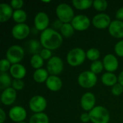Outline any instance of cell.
I'll list each match as a JSON object with an SVG mask.
<instances>
[{"label":"cell","mask_w":123,"mask_h":123,"mask_svg":"<svg viewBox=\"0 0 123 123\" xmlns=\"http://www.w3.org/2000/svg\"><path fill=\"white\" fill-rule=\"evenodd\" d=\"M12 81L11 76L7 73H1L0 75V89H6L12 86Z\"/></svg>","instance_id":"obj_26"},{"label":"cell","mask_w":123,"mask_h":123,"mask_svg":"<svg viewBox=\"0 0 123 123\" xmlns=\"http://www.w3.org/2000/svg\"><path fill=\"white\" fill-rule=\"evenodd\" d=\"M99 56H100V52L97 48H92L89 49L86 51V58L89 60L92 61L93 62L98 61V58H99Z\"/></svg>","instance_id":"obj_30"},{"label":"cell","mask_w":123,"mask_h":123,"mask_svg":"<svg viewBox=\"0 0 123 123\" xmlns=\"http://www.w3.org/2000/svg\"><path fill=\"white\" fill-rule=\"evenodd\" d=\"M96 103V98L94 94L91 92L85 93L81 99V107L85 111H91Z\"/></svg>","instance_id":"obj_15"},{"label":"cell","mask_w":123,"mask_h":123,"mask_svg":"<svg viewBox=\"0 0 123 123\" xmlns=\"http://www.w3.org/2000/svg\"><path fill=\"white\" fill-rule=\"evenodd\" d=\"M111 19L110 16L105 13H99L96 14L92 19L93 25L97 29H106L110 27L111 24Z\"/></svg>","instance_id":"obj_11"},{"label":"cell","mask_w":123,"mask_h":123,"mask_svg":"<svg viewBox=\"0 0 123 123\" xmlns=\"http://www.w3.org/2000/svg\"><path fill=\"white\" fill-rule=\"evenodd\" d=\"M104 68L107 72L112 73L115 71L119 66L117 58L113 54H107L103 59Z\"/></svg>","instance_id":"obj_14"},{"label":"cell","mask_w":123,"mask_h":123,"mask_svg":"<svg viewBox=\"0 0 123 123\" xmlns=\"http://www.w3.org/2000/svg\"><path fill=\"white\" fill-rule=\"evenodd\" d=\"M118 81H119V84H120L123 86V71H122L120 72V74H119V76H118Z\"/></svg>","instance_id":"obj_43"},{"label":"cell","mask_w":123,"mask_h":123,"mask_svg":"<svg viewBox=\"0 0 123 123\" xmlns=\"http://www.w3.org/2000/svg\"><path fill=\"white\" fill-rule=\"evenodd\" d=\"M11 63L6 58H3L0 61V71L1 73H6L11 68Z\"/></svg>","instance_id":"obj_33"},{"label":"cell","mask_w":123,"mask_h":123,"mask_svg":"<svg viewBox=\"0 0 123 123\" xmlns=\"http://www.w3.org/2000/svg\"><path fill=\"white\" fill-rule=\"evenodd\" d=\"M9 117L15 123H21L26 119L27 112L25 109L21 106H14L9 111Z\"/></svg>","instance_id":"obj_12"},{"label":"cell","mask_w":123,"mask_h":123,"mask_svg":"<svg viewBox=\"0 0 123 123\" xmlns=\"http://www.w3.org/2000/svg\"><path fill=\"white\" fill-rule=\"evenodd\" d=\"M10 4L6 3L0 4V22H4L9 20L12 16L14 11Z\"/></svg>","instance_id":"obj_19"},{"label":"cell","mask_w":123,"mask_h":123,"mask_svg":"<svg viewBox=\"0 0 123 123\" xmlns=\"http://www.w3.org/2000/svg\"><path fill=\"white\" fill-rule=\"evenodd\" d=\"M97 81V77L95 74L91 71H85L78 76L79 84L84 89H90L94 87Z\"/></svg>","instance_id":"obj_5"},{"label":"cell","mask_w":123,"mask_h":123,"mask_svg":"<svg viewBox=\"0 0 123 123\" xmlns=\"http://www.w3.org/2000/svg\"><path fill=\"white\" fill-rule=\"evenodd\" d=\"M102 84L107 86H113L118 81V78L113 73L107 72L102 76L101 78Z\"/></svg>","instance_id":"obj_21"},{"label":"cell","mask_w":123,"mask_h":123,"mask_svg":"<svg viewBox=\"0 0 123 123\" xmlns=\"http://www.w3.org/2000/svg\"><path fill=\"white\" fill-rule=\"evenodd\" d=\"M25 55V51L23 48L18 45H14L10 46L6 51V59L12 64L19 63Z\"/></svg>","instance_id":"obj_6"},{"label":"cell","mask_w":123,"mask_h":123,"mask_svg":"<svg viewBox=\"0 0 123 123\" xmlns=\"http://www.w3.org/2000/svg\"><path fill=\"white\" fill-rule=\"evenodd\" d=\"M86 58V53L80 48H75L71 50L66 56L67 63L71 66L81 65Z\"/></svg>","instance_id":"obj_2"},{"label":"cell","mask_w":123,"mask_h":123,"mask_svg":"<svg viewBox=\"0 0 123 123\" xmlns=\"http://www.w3.org/2000/svg\"><path fill=\"white\" fill-rule=\"evenodd\" d=\"M115 52L118 56L123 57V40L117 43L115 46Z\"/></svg>","instance_id":"obj_36"},{"label":"cell","mask_w":123,"mask_h":123,"mask_svg":"<svg viewBox=\"0 0 123 123\" xmlns=\"http://www.w3.org/2000/svg\"><path fill=\"white\" fill-rule=\"evenodd\" d=\"M55 13L58 19L63 23H69L75 17L72 7L66 3L58 4L55 9Z\"/></svg>","instance_id":"obj_4"},{"label":"cell","mask_w":123,"mask_h":123,"mask_svg":"<svg viewBox=\"0 0 123 123\" xmlns=\"http://www.w3.org/2000/svg\"><path fill=\"white\" fill-rule=\"evenodd\" d=\"M64 23H63L61 20H55L54 22H53V27L55 28V29H60L61 30V27L63 26V25Z\"/></svg>","instance_id":"obj_41"},{"label":"cell","mask_w":123,"mask_h":123,"mask_svg":"<svg viewBox=\"0 0 123 123\" xmlns=\"http://www.w3.org/2000/svg\"><path fill=\"white\" fill-rule=\"evenodd\" d=\"M49 73L48 71L45 68H39L35 71L33 74V79L37 83H43L46 82L48 78L49 77L48 76Z\"/></svg>","instance_id":"obj_22"},{"label":"cell","mask_w":123,"mask_h":123,"mask_svg":"<svg viewBox=\"0 0 123 123\" xmlns=\"http://www.w3.org/2000/svg\"><path fill=\"white\" fill-rule=\"evenodd\" d=\"M25 86V83L22 79H14L12 80V87L15 89L16 91H19L22 90Z\"/></svg>","instance_id":"obj_34"},{"label":"cell","mask_w":123,"mask_h":123,"mask_svg":"<svg viewBox=\"0 0 123 123\" xmlns=\"http://www.w3.org/2000/svg\"><path fill=\"white\" fill-rule=\"evenodd\" d=\"M60 30L62 36L65 37H70L74 35L75 30L71 23H64Z\"/></svg>","instance_id":"obj_28"},{"label":"cell","mask_w":123,"mask_h":123,"mask_svg":"<svg viewBox=\"0 0 123 123\" xmlns=\"http://www.w3.org/2000/svg\"><path fill=\"white\" fill-rule=\"evenodd\" d=\"M17 98V92L12 87L3 90L1 95V101L6 106L11 105L14 102Z\"/></svg>","instance_id":"obj_16"},{"label":"cell","mask_w":123,"mask_h":123,"mask_svg":"<svg viewBox=\"0 0 123 123\" xmlns=\"http://www.w3.org/2000/svg\"><path fill=\"white\" fill-rule=\"evenodd\" d=\"M63 70V62L58 56H53L47 63V71L50 76L60 74Z\"/></svg>","instance_id":"obj_7"},{"label":"cell","mask_w":123,"mask_h":123,"mask_svg":"<svg viewBox=\"0 0 123 123\" xmlns=\"http://www.w3.org/2000/svg\"><path fill=\"white\" fill-rule=\"evenodd\" d=\"M91 24L89 18L84 14H78L74 17L71 21V25L75 30L84 31L86 30Z\"/></svg>","instance_id":"obj_9"},{"label":"cell","mask_w":123,"mask_h":123,"mask_svg":"<svg viewBox=\"0 0 123 123\" xmlns=\"http://www.w3.org/2000/svg\"><path fill=\"white\" fill-rule=\"evenodd\" d=\"M108 6V3L105 0H95L93 1V6L94 8L99 12L105 11Z\"/></svg>","instance_id":"obj_32"},{"label":"cell","mask_w":123,"mask_h":123,"mask_svg":"<svg viewBox=\"0 0 123 123\" xmlns=\"http://www.w3.org/2000/svg\"><path fill=\"white\" fill-rule=\"evenodd\" d=\"M40 56L43 58V60H50L52 57V52L50 50L46 49V48H43L42 49V50L40 53Z\"/></svg>","instance_id":"obj_37"},{"label":"cell","mask_w":123,"mask_h":123,"mask_svg":"<svg viewBox=\"0 0 123 123\" xmlns=\"http://www.w3.org/2000/svg\"><path fill=\"white\" fill-rule=\"evenodd\" d=\"M24 2L22 0H12L10 1V5L13 9H15V10L21 9V8L23 6Z\"/></svg>","instance_id":"obj_38"},{"label":"cell","mask_w":123,"mask_h":123,"mask_svg":"<svg viewBox=\"0 0 123 123\" xmlns=\"http://www.w3.org/2000/svg\"><path fill=\"white\" fill-rule=\"evenodd\" d=\"M110 34L115 38L123 37V21L113 20L108 27Z\"/></svg>","instance_id":"obj_17"},{"label":"cell","mask_w":123,"mask_h":123,"mask_svg":"<svg viewBox=\"0 0 123 123\" xmlns=\"http://www.w3.org/2000/svg\"><path fill=\"white\" fill-rule=\"evenodd\" d=\"M30 32V27L25 24H17L12 29V35L17 40H23L28 37Z\"/></svg>","instance_id":"obj_10"},{"label":"cell","mask_w":123,"mask_h":123,"mask_svg":"<svg viewBox=\"0 0 123 123\" xmlns=\"http://www.w3.org/2000/svg\"><path fill=\"white\" fill-rule=\"evenodd\" d=\"M40 40L42 46L48 50H55L63 43V36L55 29L47 28L40 34Z\"/></svg>","instance_id":"obj_1"},{"label":"cell","mask_w":123,"mask_h":123,"mask_svg":"<svg viewBox=\"0 0 123 123\" xmlns=\"http://www.w3.org/2000/svg\"><path fill=\"white\" fill-rule=\"evenodd\" d=\"M116 18L117 20L123 21V7L120 8L116 12Z\"/></svg>","instance_id":"obj_40"},{"label":"cell","mask_w":123,"mask_h":123,"mask_svg":"<svg viewBox=\"0 0 123 123\" xmlns=\"http://www.w3.org/2000/svg\"><path fill=\"white\" fill-rule=\"evenodd\" d=\"M12 18L17 24L24 23L27 19V13L23 9H17L14 11Z\"/></svg>","instance_id":"obj_27"},{"label":"cell","mask_w":123,"mask_h":123,"mask_svg":"<svg viewBox=\"0 0 123 123\" xmlns=\"http://www.w3.org/2000/svg\"><path fill=\"white\" fill-rule=\"evenodd\" d=\"M80 119L83 123H88L89 121H91V118L89 113H83L81 115Z\"/></svg>","instance_id":"obj_39"},{"label":"cell","mask_w":123,"mask_h":123,"mask_svg":"<svg viewBox=\"0 0 123 123\" xmlns=\"http://www.w3.org/2000/svg\"><path fill=\"white\" fill-rule=\"evenodd\" d=\"M49 17L48 15L43 12H39L35 17L34 19V24H35V27L37 30L40 31H44L47 28H48V25H49Z\"/></svg>","instance_id":"obj_13"},{"label":"cell","mask_w":123,"mask_h":123,"mask_svg":"<svg viewBox=\"0 0 123 123\" xmlns=\"http://www.w3.org/2000/svg\"><path fill=\"white\" fill-rule=\"evenodd\" d=\"M93 1L92 0H73L72 4L76 9L84 10L91 7L93 5Z\"/></svg>","instance_id":"obj_25"},{"label":"cell","mask_w":123,"mask_h":123,"mask_svg":"<svg viewBox=\"0 0 123 123\" xmlns=\"http://www.w3.org/2000/svg\"><path fill=\"white\" fill-rule=\"evenodd\" d=\"M29 107L30 109L35 113L43 112L47 107V101L44 97L36 95L30 99Z\"/></svg>","instance_id":"obj_8"},{"label":"cell","mask_w":123,"mask_h":123,"mask_svg":"<svg viewBox=\"0 0 123 123\" xmlns=\"http://www.w3.org/2000/svg\"><path fill=\"white\" fill-rule=\"evenodd\" d=\"M103 68H104L103 62H102L100 61H94V62H92V63L90 66V71L95 74L101 73L102 71Z\"/></svg>","instance_id":"obj_31"},{"label":"cell","mask_w":123,"mask_h":123,"mask_svg":"<svg viewBox=\"0 0 123 123\" xmlns=\"http://www.w3.org/2000/svg\"><path fill=\"white\" fill-rule=\"evenodd\" d=\"M45 84L48 89L52 92H57L60 90L63 86L61 79L57 76H49Z\"/></svg>","instance_id":"obj_20"},{"label":"cell","mask_w":123,"mask_h":123,"mask_svg":"<svg viewBox=\"0 0 123 123\" xmlns=\"http://www.w3.org/2000/svg\"><path fill=\"white\" fill-rule=\"evenodd\" d=\"M29 123H49V118L44 112L35 113L31 116Z\"/></svg>","instance_id":"obj_24"},{"label":"cell","mask_w":123,"mask_h":123,"mask_svg":"<svg viewBox=\"0 0 123 123\" xmlns=\"http://www.w3.org/2000/svg\"><path fill=\"white\" fill-rule=\"evenodd\" d=\"M43 63H44V60L43 59V58L40 56V54L33 55L30 59L31 66L36 70L41 68V67L43 66Z\"/></svg>","instance_id":"obj_29"},{"label":"cell","mask_w":123,"mask_h":123,"mask_svg":"<svg viewBox=\"0 0 123 123\" xmlns=\"http://www.w3.org/2000/svg\"><path fill=\"white\" fill-rule=\"evenodd\" d=\"M123 92V86L120 84H116L112 87V93L115 96H120Z\"/></svg>","instance_id":"obj_35"},{"label":"cell","mask_w":123,"mask_h":123,"mask_svg":"<svg viewBox=\"0 0 123 123\" xmlns=\"http://www.w3.org/2000/svg\"><path fill=\"white\" fill-rule=\"evenodd\" d=\"M6 120V113L2 108L0 109V123H4Z\"/></svg>","instance_id":"obj_42"},{"label":"cell","mask_w":123,"mask_h":123,"mask_svg":"<svg viewBox=\"0 0 123 123\" xmlns=\"http://www.w3.org/2000/svg\"><path fill=\"white\" fill-rule=\"evenodd\" d=\"M89 114L93 123H108L110 119L109 111L102 106L94 107Z\"/></svg>","instance_id":"obj_3"},{"label":"cell","mask_w":123,"mask_h":123,"mask_svg":"<svg viewBox=\"0 0 123 123\" xmlns=\"http://www.w3.org/2000/svg\"><path fill=\"white\" fill-rule=\"evenodd\" d=\"M9 72L11 76L14 78V79H22L25 76L27 71L23 65L20 63H16L12 65Z\"/></svg>","instance_id":"obj_18"},{"label":"cell","mask_w":123,"mask_h":123,"mask_svg":"<svg viewBox=\"0 0 123 123\" xmlns=\"http://www.w3.org/2000/svg\"><path fill=\"white\" fill-rule=\"evenodd\" d=\"M41 47H42V45L40 42L36 40H30L27 43V48L28 51L30 53H32L33 55L40 54V51L42 50Z\"/></svg>","instance_id":"obj_23"},{"label":"cell","mask_w":123,"mask_h":123,"mask_svg":"<svg viewBox=\"0 0 123 123\" xmlns=\"http://www.w3.org/2000/svg\"><path fill=\"white\" fill-rule=\"evenodd\" d=\"M25 123V122H21V123Z\"/></svg>","instance_id":"obj_44"}]
</instances>
